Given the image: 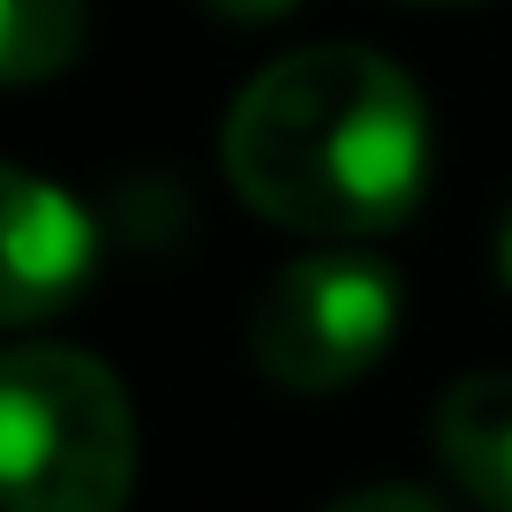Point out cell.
Here are the masks:
<instances>
[{
  "label": "cell",
  "mask_w": 512,
  "mask_h": 512,
  "mask_svg": "<svg viewBox=\"0 0 512 512\" xmlns=\"http://www.w3.org/2000/svg\"><path fill=\"white\" fill-rule=\"evenodd\" d=\"M219 23H279L287 8H302V0H204Z\"/></svg>",
  "instance_id": "cell-8"
},
{
  "label": "cell",
  "mask_w": 512,
  "mask_h": 512,
  "mask_svg": "<svg viewBox=\"0 0 512 512\" xmlns=\"http://www.w3.org/2000/svg\"><path fill=\"white\" fill-rule=\"evenodd\" d=\"M422 8H475V0H422Z\"/></svg>",
  "instance_id": "cell-10"
},
{
  "label": "cell",
  "mask_w": 512,
  "mask_h": 512,
  "mask_svg": "<svg viewBox=\"0 0 512 512\" xmlns=\"http://www.w3.org/2000/svg\"><path fill=\"white\" fill-rule=\"evenodd\" d=\"M392 332H400V279L369 249L294 256L249 309V354L279 392H339L369 377Z\"/></svg>",
  "instance_id": "cell-3"
},
{
  "label": "cell",
  "mask_w": 512,
  "mask_h": 512,
  "mask_svg": "<svg viewBox=\"0 0 512 512\" xmlns=\"http://www.w3.org/2000/svg\"><path fill=\"white\" fill-rule=\"evenodd\" d=\"M437 460L482 512H512V369H475L437 400Z\"/></svg>",
  "instance_id": "cell-5"
},
{
  "label": "cell",
  "mask_w": 512,
  "mask_h": 512,
  "mask_svg": "<svg viewBox=\"0 0 512 512\" xmlns=\"http://www.w3.org/2000/svg\"><path fill=\"white\" fill-rule=\"evenodd\" d=\"M497 272H505V287H512V204H505V219H497Z\"/></svg>",
  "instance_id": "cell-9"
},
{
  "label": "cell",
  "mask_w": 512,
  "mask_h": 512,
  "mask_svg": "<svg viewBox=\"0 0 512 512\" xmlns=\"http://www.w3.org/2000/svg\"><path fill=\"white\" fill-rule=\"evenodd\" d=\"M98 256V234L53 181H38L31 166H8V256H0V317L38 324L83 287Z\"/></svg>",
  "instance_id": "cell-4"
},
{
  "label": "cell",
  "mask_w": 512,
  "mask_h": 512,
  "mask_svg": "<svg viewBox=\"0 0 512 512\" xmlns=\"http://www.w3.org/2000/svg\"><path fill=\"white\" fill-rule=\"evenodd\" d=\"M83 46V0H0V76L46 83Z\"/></svg>",
  "instance_id": "cell-6"
},
{
  "label": "cell",
  "mask_w": 512,
  "mask_h": 512,
  "mask_svg": "<svg viewBox=\"0 0 512 512\" xmlns=\"http://www.w3.org/2000/svg\"><path fill=\"white\" fill-rule=\"evenodd\" d=\"M136 482V407L83 347H8L0 362V505L121 512Z\"/></svg>",
  "instance_id": "cell-2"
},
{
  "label": "cell",
  "mask_w": 512,
  "mask_h": 512,
  "mask_svg": "<svg viewBox=\"0 0 512 512\" xmlns=\"http://www.w3.org/2000/svg\"><path fill=\"white\" fill-rule=\"evenodd\" d=\"M226 189L287 234H392L430 181V106L369 46H302L234 98Z\"/></svg>",
  "instance_id": "cell-1"
},
{
  "label": "cell",
  "mask_w": 512,
  "mask_h": 512,
  "mask_svg": "<svg viewBox=\"0 0 512 512\" xmlns=\"http://www.w3.org/2000/svg\"><path fill=\"white\" fill-rule=\"evenodd\" d=\"M317 512H445V505L430 490H415V482H362V490H339Z\"/></svg>",
  "instance_id": "cell-7"
}]
</instances>
